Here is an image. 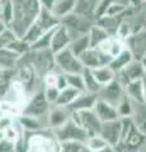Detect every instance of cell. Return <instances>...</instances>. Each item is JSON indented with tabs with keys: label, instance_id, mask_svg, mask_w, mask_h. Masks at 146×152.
<instances>
[{
	"label": "cell",
	"instance_id": "obj_1",
	"mask_svg": "<svg viewBox=\"0 0 146 152\" xmlns=\"http://www.w3.org/2000/svg\"><path fill=\"white\" fill-rule=\"evenodd\" d=\"M13 7L14 17L9 28H12L18 37H23L29 26L38 17L42 7L40 0H13Z\"/></svg>",
	"mask_w": 146,
	"mask_h": 152
},
{
	"label": "cell",
	"instance_id": "obj_2",
	"mask_svg": "<svg viewBox=\"0 0 146 152\" xmlns=\"http://www.w3.org/2000/svg\"><path fill=\"white\" fill-rule=\"evenodd\" d=\"M122 119V132L120 142L114 148L118 152H137L141 146L145 143L146 134L142 133L136 126L132 117L121 118Z\"/></svg>",
	"mask_w": 146,
	"mask_h": 152
},
{
	"label": "cell",
	"instance_id": "obj_3",
	"mask_svg": "<svg viewBox=\"0 0 146 152\" xmlns=\"http://www.w3.org/2000/svg\"><path fill=\"white\" fill-rule=\"evenodd\" d=\"M27 152H59L60 141L56 138L55 132L48 129H41L37 132H26Z\"/></svg>",
	"mask_w": 146,
	"mask_h": 152
},
{
	"label": "cell",
	"instance_id": "obj_4",
	"mask_svg": "<svg viewBox=\"0 0 146 152\" xmlns=\"http://www.w3.org/2000/svg\"><path fill=\"white\" fill-rule=\"evenodd\" d=\"M59 24H60V19L56 17L52 12L42 9L38 14V17L34 19V22L29 26V28H28L26 32V34L22 38L24 41H27L29 45H32L36 39H38L43 33L54 29V28H56Z\"/></svg>",
	"mask_w": 146,
	"mask_h": 152
},
{
	"label": "cell",
	"instance_id": "obj_5",
	"mask_svg": "<svg viewBox=\"0 0 146 152\" xmlns=\"http://www.w3.org/2000/svg\"><path fill=\"white\" fill-rule=\"evenodd\" d=\"M21 60L31 64L36 69L37 74L41 77H43L46 74L51 71H56V62H55V53L51 48L46 50H31L26 55L21 56Z\"/></svg>",
	"mask_w": 146,
	"mask_h": 152
},
{
	"label": "cell",
	"instance_id": "obj_6",
	"mask_svg": "<svg viewBox=\"0 0 146 152\" xmlns=\"http://www.w3.org/2000/svg\"><path fill=\"white\" fill-rule=\"evenodd\" d=\"M13 79L18 80L26 88L27 93L29 95L33 94L36 90H38L40 84L42 83V77L37 74L36 69L31 64H28L21 58H19V62H18L15 70H14Z\"/></svg>",
	"mask_w": 146,
	"mask_h": 152
},
{
	"label": "cell",
	"instance_id": "obj_7",
	"mask_svg": "<svg viewBox=\"0 0 146 152\" xmlns=\"http://www.w3.org/2000/svg\"><path fill=\"white\" fill-rule=\"evenodd\" d=\"M60 23L67 29L70 37H71V41H73L80 36L88 34L90 28L93 27V24L95 22L90 18L83 17V15H80V14L73 12V13L67 14L66 17H64L60 20Z\"/></svg>",
	"mask_w": 146,
	"mask_h": 152
},
{
	"label": "cell",
	"instance_id": "obj_8",
	"mask_svg": "<svg viewBox=\"0 0 146 152\" xmlns=\"http://www.w3.org/2000/svg\"><path fill=\"white\" fill-rule=\"evenodd\" d=\"M55 62L57 71L62 74H81L84 71V65L80 58L69 47L55 53Z\"/></svg>",
	"mask_w": 146,
	"mask_h": 152
},
{
	"label": "cell",
	"instance_id": "obj_9",
	"mask_svg": "<svg viewBox=\"0 0 146 152\" xmlns=\"http://www.w3.org/2000/svg\"><path fill=\"white\" fill-rule=\"evenodd\" d=\"M70 118L76 122L79 126L84 128L88 137L97 136L101 133L102 121L98 118L97 113L93 109H85V110H78V112H70Z\"/></svg>",
	"mask_w": 146,
	"mask_h": 152
},
{
	"label": "cell",
	"instance_id": "obj_10",
	"mask_svg": "<svg viewBox=\"0 0 146 152\" xmlns=\"http://www.w3.org/2000/svg\"><path fill=\"white\" fill-rule=\"evenodd\" d=\"M50 105L51 104L46 99L45 90L42 86L29 96L24 108H23L22 114H27V115H32L41 119L42 117H47V114L50 112Z\"/></svg>",
	"mask_w": 146,
	"mask_h": 152
},
{
	"label": "cell",
	"instance_id": "obj_11",
	"mask_svg": "<svg viewBox=\"0 0 146 152\" xmlns=\"http://www.w3.org/2000/svg\"><path fill=\"white\" fill-rule=\"evenodd\" d=\"M55 132V136L60 142L64 141H79L83 143H87L88 141V134L84 131L81 126H79L76 122H74L71 118L65 123L64 126H61L56 129H52Z\"/></svg>",
	"mask_w": 146,
	"mask_h": 152
},
{
	"label": "cell",
	"instance_id": "obj_12",
	"mask_svg": "<svg viewBox=\"0 0 146 152\" xmlns=\"http://www.w3.org/2000/svg\"><path fill=\"white\" fill-rule=\"evenodd\" d=\"M145 74V69L142 65V60H132L131 62L122 69L120 72L116 74V79L123 85H127L136 80H141L144 77Z\"/></svg>",
	"mask_w": 146,
	"mask_h": 152
},
{
	"label": "cell",
	"instance_id": "obj_13",
	"mask_svg": "<svg viewBox=\"0 0 146 152\" xmlns=\"http://www.w3.org/2000/svg\"><path fill=\"white\" fill-rule=\"evenodd\" d=\"M125 94H126L125 86L117 79H114L109 84L103 85L102 89L99 90V93H98V99L104 100L117 108V105H118V103L121 102V99L123 98Z\"/></svg>",
	"mask_w": 146,
	"mask_h": 152
},
{
	"label": "cell",
	"instance_id": "obj_14",
	"mask_svg": "<svg viewBox=\"0 0 146 152\" xmlns=\"http://www.w3.org/2000/svg\"><path fill=\"white\" fill-rule=\"evenodd\" d=\"M81 64L84 65V67L88 69H97L101 67V66H106L109 65L112 61V57L108 56L104 52H102L101 50H98L97 47H90L88 48L84 53H81L79 56Z\"/></svg>",
	"mask_w": 146,
	"mask_h": 152
},
{
	"label": "cell",
	"instance_id": "obj_15",
	"mask_svg": "<svg viewBox=\"0 0 146 152\" xmlns=\"http://www.w3.org/2000/svg\"><path fill=\"white\" fill-rule=\"evenodd\" d=\"M126 48L131 51L136 60H142L146 56V29L132 33L125 41Z\"/></svg>",
	"mask_w": 146,
	"mask_h": 152
},
{
	"label": "cell",
	"instance_id": "obj_16",
	"mask_svg": "<svg viewBox=\"0 0 146 152\" xmlns=\"http://www.w3.org/2000/svg\"><path fill=\"white\" fill-rule=\"evenodd\" d=\"M122 132V119L109 121V122H102V128L99 134L107 141L108 145L116 147L120 142Z\"/></svg>",
	"mask_w": 146,
	"mask_h": 152
},
{
	"label": "cell",
	"instance_id": "obj_17",
	"mask_svg": "<svg viewBox=\"0 0 146 152\" xmlns=\"http://www.w3.org/2000/svg\"><path fill=\"white\" fill-rule=\"evenodd\" d=\"M70 43H71V37H70L66 28L60 23L54 31L52 41H51V50L54 53H57V52L67 48Z\"/></svg>",
	"mask_w": 146,
	"mask_h": 152
},
{
	"label": "cell",
	"instance_id": "obj_18",
	"mask_svg": "<svg viewBox=\"0 0 146 152\" xmlns=\"http://www.w3.org/2000/svg\"><path fill=\"white\" fill-rule=\"evenodd\" d=\"M70 119V110L65 107L55 105L54 109H51L47 114V126L51 129H56Z\"/></svg>",
	"mask_w": 146,
	"mask_h": 152
},
{
	"label": "cell",
	"instance_id": "obj_19",
	"mask_svg": "<svg viewBox=\"0 0 146 152\" xmlns=\"http://www.w3.org/2000/svg\"><path fill=\"white\" fill-rule=\"evenodd\" d=\"M93 110L97 113L98 118H99L102 122L116 121V119H120V118H121L118 112H117L116 107H113L112 104L107 103L104 100H101V99H98L97 103L94 104Z\"/></svg>",
	"mask_w": 146,
	"mask_h": 152
},
{
	"label": "cell",
	"instance_id": "obj_20",
	"mask_svg": "<svg viewBox=\"0 0 146 152\" xmlns=\"http://www.w3.org/2000/svg\"><path fill=\"white\" fill-rule=\"evenodd\" d=\"M98 100V94L83 91L78 95V98L70 104L67 109L70 112H78V110H85V109H93L94 104Z\"/></svg>",
	"mask_w": 146,
	"mask_h": 152
},
{
	"label": "cell",
	"instance_id": "obj_21",
	"mask_svg": "<svg viewBox=\"0 0 146 152\" xmlns=\"http://www.w3.org/2000/svg\"><path fill=\"white\" fill-rule=\"evenodd\" d=\"M97 48L113 58V57H116L126 48V45H125L123 39H121V38L116 37V36H111V37H108L106 41H103Z\"/></svg>",
	"mask_w": 146,
	"mask_h": 152
},
{
	"label": "cell",
	"instance_id": "obj_22",
	"mask_svg": "<svg viewBox=\"0 0 146 152\" xmlns=\"http://www.w3.org/2000/svg\"><path fill=\"white\" fill-rule=\"evenodd\" d=\"M99 0H76L74 12L95 22V10Z\"/></svg>",
	"mask_w": 146,
	"mask_h": 152
},
{
	"label": "cell",
	"instance_id": "obj_23",
	"mask_svg": "<svg viewBox=\"0 0 146 152\" xmlns=\"http://www.w3.org/2000/svg\"><path fill=\"white\" fill-rule=\"evenodd\" d=\"M21 56L10 48H0V67L3 70H15Z\"/></svg>",
	"mask_w": 146,
	"mask_h": 152
},
{
	"label": "cell",
	"instance_id": "obj_24",
	"mask_svg": "<svg viewBox=\"0 0 146 152\" xmlns=\"http://www.w3.org/2000/svg\"><path fill=\"white\" fill-rule=\"evenodd\" d=\"M125 18L122 17H111V15H104L99 19H97L95 23L98 26H101L103 29H104L109 36H116L117 31L120 28L121 22Z\"/></svg>",
	"mask_w": 146,
	"mask_h": 152
},
{
	"label": "cell",
	"instance_id": "obj_25",
	"mask_svg": "<svg viewBox=\"0 0 146 152\" xmlns=\"http://www.w3.org/2000/svg\"><path fill=\"white\" fill-rule=\"evenodd\" d=\"M125 91L134 102H136V103H145L142 79L136 80V81H132V83L125 85Z\"/></svg>",
	"mask_w": 146,
	"mask_h": 152
},
{
	"label": "cell",
	"instance_id": "obj_26",
	"mask_svg": "<svg viewBox=\"0 0 146 152\" xmlns=\"http://www.w3.org/2000/svg\"><path fill=\"white\" fill-rule=\"evenodd\" d=\"M17 121L21 124V127L24 129V132H37L41 129H45V127L42 124L40 118L27 115V114H21V115L17 118Z\"/></svg>",
	"mask_w": 146,
	"mask_h": 152
},
{
	"label": "cell",
	"instance_id": "obj_27",
	"mask_svg": "<svg viewBox=\"0 0 146 152\" xmlns=\"http://www.w3.org/2000/svg\"><path fill=\"white\" fill-rule=\"evenodd\" d=\"M132 60H135L134 55L131 53V51L128 48H125L123 51L121 52V53H118L116 57H113L109 66L112 67V70L117 74V72H120V71L123 67H126V66L128 65Z\"/></svg>",
	"mask_w": 146,
	"mask_h": 152
},
{
	"label": "cell",
	"instance_id": "obj_28",
	"mask_svg": "<svg viewBox=\"0 0 146 152\" xmlns=\"http://www.w3.org/2000/svg\"><path fill=\"white\" fill-rule=\"evenodd\" d=\"M75 4H76V0H56L52 13L61 20L64 17L74 12Z\"/></svg>",
	"mask_w": 146,
	"mask_h": 152
},
{
	"label": "cell",
	"instance_id": "obj_29",
	"mask_svg": "<svg viewBox=\"0 0 146 152\" xmlns=\"http://www.w3.org/2000/svg\"><path fill=\"white\" fill-rule=\"evenodd\" d=\"M92 71H93V75L95 76V79L98 80V83H99L102 86H103V85L109 84L111 81H113V80L116 79V72L112 70V67L109 65L93 69Z\"/></svg>",
	"mask_w": 146,
	"mask_h": 152
},
{
	"label": "cell",
	"instance_id": "obj_30",
	"mask_svg": "<svg viewBox=\"0 0 146 152\" xmlns=\"http://www.w3.org/2000/svg\"><path fill=\"white\" fill-rule=\"evenodd\" d=\"M80 94L79 90L74 89L71 86H67L62 90H60V94H59V98L56 100L55 105H59V107H65L67 108L70 104H71L75 99L78 98V95Z\"/></svg>",
	"mask_w": 146,
	"mask_h": 152
},
{
	"label": "cell",
	"instance_id": "obj_31",
	"mask_svg": "<svg viewBox=\"0 0 146 152\" xmlns=\"http://www.w3.org/2000/svg\"><path fill=\"white\" fill-rule=\"evenodd\" d=\"M22 113H23V108L15 102L9 100V99L0 100V114L9 115L12 118H18Z\"/></svg>",
	"mask_w": 146,
	"mask_h": 152
},
{
	"label": "cell",
	"instance_id": "obj_32",
	"mask_svg": "<svg viewBox=\"0 0 146 152\" xmlns=\"http://www.w3.org/2000/svg\"><path fill=\"white\" fill-rule=\"evenodd\" d=\"M83 79H84V85H85V91L98 94L99 90L102 89V85L98 83V80L95 79V76L93 75L92 69L84 67V71L81 72Z\"/></svg>",
	"mask_w": 146,
	"mask_h": 152
},
{
	"label": "cell",
	"instance_id": "obj_33",
	"mask_svg": "<svg viewBox=\"0 0 146 152\" xmlns=\"http://www.w3.org/2000/svg\"><path fill=\"white\" fill-rule=\"evenodd\" d=\"M88 34H89V39H90V47H98L103 41H106L108 37H111L101 26H98L97 23L93 24V27L90 28Z\"/></svg>",
	"mask_w": 146,
	"mask_h": 152
},
{
	"label": "cell",
	"instance_id": "obj_34",
	"mask_svg": "<svg viewBox=\"0 0 146 152\" xmlns=\"http://www.w3.org/2000/svg\"><path fill=\"white\" fill-rule=\"evenodd\" d=\"M69 48L79 57L81 53H84L88 48H90V39H89V34L80 36L78 38H75V39H73L71 43H70V46H69Z\"/></svg>",
	"mask_w": 146,
	"mask_h": 152
},
{
	"label": "cell",
	"instance_id": "obj_35",
	"mask_svg": "<svg viewBox=\"0 0 146 152\" xmlns=\"http://www.w3.org/2000/svg\"><path fill=\"white\" fill-rule=\"evenodd\" d=\"M117 112H118L121 118L132 117V113H134V100L127 94L123 95V98H122L121 102L118 103V105H117Z\"/></svg>",
	"mask_w": 146,
	"mask_h": 152
},
{
	"label": "cell",
	"instance_id": "obj_36",
	"mask_svg": "<svg viewBox=\"0 0 146 152\" xmlns=\"http://www.w3.org/2000/svg\"><path fill=\"white\" fill-rule=\"evenodd\" d=\"M54 29H51L48 32L43 33L38 39H36L33 43L31 45V50H46V48H51V41H52V34H54Z\"/></svg>",
	"mask_w": 146,
	"mask_h": 152
},
{
	"label": "cell",
	"instance_id": "obj_37",
	"mask_svg": "<svg viewBox=\"0 0 146 152\" xmlns=\"http://www.w3.org/2000/svg\"><path fill=\"white\" fill-rule=\"evenodd\" d=\"M67 81V86L79 90L80 93L85 91V85H84V79L81 74H65Z\"/></svg>",
	"mask_w": 146,
	"mask_h": 152
},
{
	"label": "cell",
	"instance_id": "obj_38",
	"mask_svg": "<svg viewBox=\"0 0 146 152\" xmlns=\"http://www.w3.org/2000/svg\"><path fill=\"white\" fill-rule=\"evenodd\" d=\"M8 48H10L12 51H14L19 56H23V55H26L27 52L31 51V45L28 43L27 41L23 39L22 37H18L17 39H14L12 43L8 46Z\"/></svg>",
	"mask_w": 146,
	"mask_h": 152
},
{
	"label": "cell",
	"instance_id": "obj_39",
	"mask_svg": "<svg viewBox=\"0 0 146 152\" xmlns=\"http://www.w3.org/2000/svg\"><path fill=\"white\" fill-rule=\"evenodd\" d=\"M107 145H108L107 141L103 138L101 134L88 137V141H87V143H85V146L89 147V148H90L92 151H94V152H99L102 148H104Z\"/></svg>",
	"mask_w": 146,
	"mask_h": 152
},
{
	"label": "cell",
	"instance_id": "obj_40",
	"mask_svg": "<svg viewBox=\"0 0 146 152\" xmlns=\"http://www.w3.org/2000/svg\"><path fill=\"white\" fill-rule=\"evenodd\" d=\"M85 143L79 141H64L60 142V151L59 152H80Z\"/></svg>",
	"mask_w": 146,
	"mask_h": 152
},
{
	"label": "cell",
	"instance_id": "obj_41",
	"mask_svg": "<svg viewBox=\"0 0 146 152\" xmlns=\"http://www.w3.org/2000/svg\"><path fill=\"white\" fill-rule=\"evenodd\" d=\"M17 38H18L17 33L14 32L12 28L8 27L7 29L0 34V48H5V47H8L14 39H17Z\"/></svg>",
	"mask_w": 146,
	"mask_h": 152
},
{
	"label": "cell",
	"instance_id": "obj_42",
	"mask_svg": "<svg viewBox=\"0 0 146 152\" xmlns=\"http://www.w3.org/2000/svg\"><path fill=\"white\" fill-rule=\"evenodd\" d=\"M14 17V7H13V0H7L3 4V12H1V19L9 26L13 20Z\"/></svg>",
	"mask_w": 146,
	"mask_h": 152
},
{
	"label": "cell",
	"instance_id": "obj_43",
	"mask_svg": "<svg viewBox=\"0 0 146 152\" xmlns=\"http://www.w3.org/2000/svg\"><path fill=\"white\" fill-rule=\"evenodd\" d=\"M43 90H45V95H46V99L48 100V103L55 104L59 98V94H60L59 88L57 86H43Z\"/></svg>",
	"mask_w": 146,
	"mask_h": 152
},
{
	"label": "cell",
	"instance_id": "obj_44",
	"mask_svg": "<svg viewBox=\"0 0 146 152\" xmlns=\"http://www.w3.org/2000/svg\"><path fill=\"white\" fill-rule=\"evenodd\" d=\"M17 118H12L9 115H4V114H0V131L4 132L7 131L8 128H10L14 122H15Z\"/></svg>",
	"mask_w": 146,
	"mask_h": 152
},
{
	"label": "cell",
	"instance_id": "obj_45",
	"mask_svg": "<svg viewBox=\"0 0 146 152\" xmlns=\"http://www.w3.org/2000/svg\"><path fill=\"white\" fill-rule=\"evenodd\" d=\"M14 151L15 152H27V137L26 132L14 142Z\"/></svg>",
	"mask_w": 146,
	"mask_h": 152
},
{
	"label": "cell",
	"instance_id": "obj_46",
	"mask_svg": "<svg viewBox=\"0 0 146 152\" xmlns=\"http://www.w3.org/2000/svg\"><path fill=\"white\" fill-rule=\"evenodd\" d=\"M0 152H15L14 151V142L3 137L0 140Z\"/></svg>",
	"mask_w": 146,
	"mask_h": 152
},
{
	"label": "cell",
	"instance_id": "obj_47",
	"mask_svg": "<svg viewBox=\"0 0 146 152\" xmlns=\"http://www.w3.org/2000/svg\"><path fill=\"white\" fill-rule=\"evenodd\" d=\"M55 3H56V0H40L42 9H46V10H50V12H52Z\"/></svg>",
	"mask_w": 146,
	"mask_h": 152
},
{
	"label": "cell",
	"instance_id": "obj_48",
	"mask_svg": "<svg viewBox=\"0 0 146 152\" xmlns=\"http://www.w3.org/2000/svg\"><path fill=\"white\" fill-rule=\"evenodd\" d=\"M99 152H118V151H117V150H116L113 146H111V145H107V146L104 147V148H102Z\"/></svg>",
	"mask_w": 146,
	"mask_h": 152
},
{
	"label": "cell",
	"instance_id": "obj_49",
	"mask_svg": "<svg viewBox=\"0 0 146 152\" xmlns=\"http://www.w3.org/2000/svg\"><path fill=\"white\" fill-rule=\"evenodd\" d=\"M9 26L7 24V23L5 22H4L3 20V19H0V34H1V33L4 32V31H5L7 29V28H8Z\"/></svg>",
	"mask_w": 146,
	"mask_h": 152
},
{
	"label": "cell",
	"instance_id": "obj_50",
	"mask_svg": "<svg viewBox=\"0 0 146 152\" xmlns=\"http://www.w3.org/2000/svg\"><path fill=\"white\" fill-rule=\"evenodd\" d=\"M142 65H144V69H145V74H146V56L142 58Z\"/></svg>",
	"mask_w": 146,
	"mask_h": 152
},
{
	"label": "cell",
	"instance_id": "obj_51",
	"mask_svg": "<svg viewBox=\"0 0 146 152\" xmlns=\"http://www.w3.org/2000/svg\"><path fill=\"white\" fill-rule=\"evenodd\" d=\"M1 12H3V1L0 0V19H1Z\"/></svg>",
	"mask_w": 146,
	"mask_h": 152
},
{
	"label": "cell",
	"instance_id": "obj_52",
	"mask_svg": "<svg viewBox=\"0 0 146 152\" xmlns=\"http://www.w3.org/2000/svg\"><path fill=\"white\" fill-rule=\"evenodd\" d=\"M3 137H4V134H3V132H1V131H0V140H1V138H3Z\"/></svg>",
	"mask_w": 146,
	"mask_h": 152
}]
</instances>
